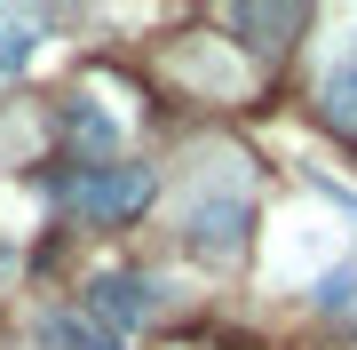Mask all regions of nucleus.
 Masks as SVG:
<instances>
[{"instance_id": "f257e3e1", "label": "nucleus", "mask_w": 357, "mask_h": 350, "mask_svg": "<svg viewBox=\"0 0 357 350\" xmlns=\"http://www.w3.org/2000/svg\"><path fill=\"white\" fill-rule=\"evenodd\" d=\"M143 199H151V175H143V168H79V175H72V207L96 215V223L135 215Z\"/></svg>"}, {"instance_id": "f03ea898", "label": "nucleus", "mask_w": 357, "mask_h": 350, "mask_svg": "<svg viewBox=\"0 0 357 350\" xmlns=\"http://www.w3.org/2000/svg\"><path fill=\"white\" fill-rule=\"evenodd\" d=\"M238 239H246V191H230V199L206 191L191 207V247L199 255H238Z\"/></svg>"}, {"instance_id": "7ed1b4c3", "label": "nucleus", "mask_w": 357, "mask_h": 350, "mask_svg": "<svg viewBox=\"0 0 357 350\" xmlns=\"http://www.w3.org/2000/svg\"><path fill=\"white\" fill-rule=\"evenodd\" d=\"M318 104H326V119H333V128H349V136H357V40H349L342 56H333V64H326Z\"/></svg>"}, {"instance_id": "20e7f679", "label": "nucleus", "mask_w": 357, "mask_h": 350, "mask_svg": "<svg viewBox=\"0 0 357 350\" xmlns=\"http://www.w3.org/2000/svg\"><path fill=\"white\" fill-rule=\"evenodd\" d=\"M40 335H48L56 350H119V335H112V326L79 319V311H48V319H40Z\"/></svg>"}, {"instance_id": "39448f33", "label": "nucleus", "mask_w": 357, "mask_h": 350, "mask_svg": "<svg viewBox=\"0 0 357 350\" xmlns=\"http://www.w3.org/2000/svg\"><path fill=\"white\" fill-rule=\"evenodd\" d=\"M88 295H96V302H103V311H112L119 326H135L143 311H151V295H143V279H128V271H103V279L88 286Z\"/></svg>"}, {"instance_id": "423d86ee", "label": "nucleus", "mask_w": 357, "mask_h": 350, "mask_svg": "<svg viewBox=\"0 0 357 350\" xmlns=\"http://www.w3.org/2000/svg\"><path fill=\"white\" fill-rule=\"evenodd\" d=\"M32 56H40V16L0 8V72H24Z\"/></svg>"}, {"instance_id": "0eeeda50", "label": "nucleus", "mask_w": 357, "mask_h": 350, "mask_svg": "<svg viewBox=\"0 0 357 350\" xmlns=\"http://www.w3.org/2000/svg\"><path fill=\"white\" fill-rule=\"evenodd\" d=\"M72 143H79V152H112V143H119V119L96 112V104H72Z\"/></svg>"}]
</instances>
